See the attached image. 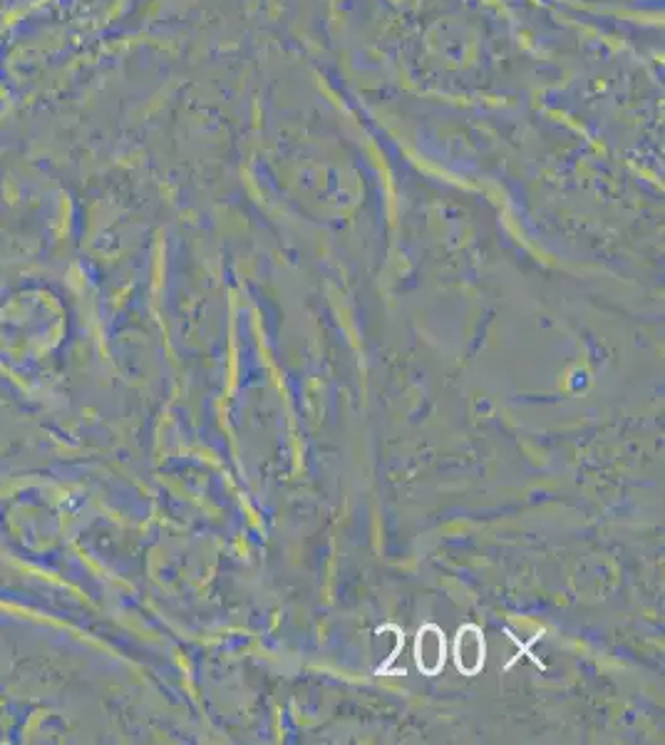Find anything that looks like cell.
<instances>
[{"mask_svg": "<svg viewBox=\"0 0 665 745\" xmlns=\"http://www.w3.org/2000/svg\"><path fill=\"white\" fill-rule=\"evenodd\" d=\"M445 654V634H442L435 624L422 626L415 644V659L420 671L427 673V676H435V673L445 666Z\"/></svg>", "mask_w": 665, "mask_h": 745, "instance_id": "1", "label": "cell"}, {"mask_svg": "<svg viewBox=\"0 0 665 745\" xmlns=\"http://www.w3.org/2000/svg\"><path fill=\"white\" fill-rule=\"evenodd\" d=\"M455 661L457 669L467 676H474L484 666V639L477 626L460 629L455 641Z\"/></svg>", "mask_w": 665, "mask_h": 745, "instance_id": "2", "label": "cell"}]
</instances>
